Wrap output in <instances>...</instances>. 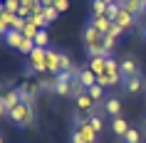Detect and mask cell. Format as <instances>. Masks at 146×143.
<instances>
[{
	"label": "cell",
	"instance_id": "7402d4cb",
	"mask_svg": "<svg viewBox=\"0 0 146 143\" xmlns=\"http://www.w3.org/2000/svg\"><path fill=\"white\" fill-rule=\"evenodd\" d=\"M35 45H37V47H50V35H47V30H40V32H37Z\"/></svg>",
	"mask_w": 146,
	"mask_h": 143
},
{
	"label": "cell",
	"instance_id": "277c9868",
	"mask_svg": "<svg viewBox=\"0 0 146 143\" xmlns=\"http://www.w3.org/2000/svg\"><path fill=\"white\" fill-rule=\"evenodd\" d=\"M60 49H47V74H52V76H57L62 72V67H60Z\"/></svg>",
	"mask_w": 146,
	"mask_h": 143
},
{
	"label": "cell",
	"instance_id": "cb8c5ba5",
	"mask_svg": "<svg viewBox=\"0 0 146 143\" xmlns=\"http://www.w3.org/2000/svg\"><path fill=\"white\" fill-rule=\"evenodd\" d=\"M72 64H74V62H72V57L62 52V54H60V67H62V72H67V69L72 67Z\"/></svg>",
	"mask_w": 146,
	"mask_h": 143
},
{
	"label": "cell",
	"instance_id": "f546056e",
	"mask_svg": "<svg viewBox=\"0 0 146 143\" xmlns=\"http://www.w3.org/2000/svg\"><path fill=\"white\" fill-rule=\"evenodd\" d=\"M141 37H144V42H146V27H141Z\"/></svg>",
	"mask_w": 146,
	"mask_h": 143
},
{
	"label": "cell",
	"instance_id": "30bf717a",
	"mask_svg": "<svg viewBox=\"0 0 146 143\" xmlns=\"http://www.w3.org/2000/svg\"><path fill=\"white\" fill-rule=\"evenodd\" d=\"M109 128H111V133L114 136H119V138H124V133L129 131V123H126V119L124 116H116V119H111V123H109Z\"/></svg>",
	"mask_w": 146,
	"mask_h": 143
},
{
	"label": "cell",
	"instance_id": "44dd1931",
	"mask_svg": "<svg viewBox=\"0 0 146 143\" xmlns=\"http://www.w3.org/2000/svg\"><path fill=\"white\" fill-rule=\"evenodd\" d=\"M37 32H40V27H37V25L25 22V27H23V35H25L27 40H35V37H37Z\"/></svg>",
	"mask_w": 146,
	"mask_h": 143
},
{
	"label": "cell",
	"instance_id": "484cf974",
	"mask_svg": "<svg viewBox=\"0 0 146 143\" xmlns=\"http://www.w3.org/2000/svg\"><path fill=\"white\" fill-rule=\"evenodd\" d=\"M116 42H119V37H114V35H104V47H107L109 52L116 47Z\"/></svg>",
	"mask_w": 146,
	"mask_h": 143
},
{
	"label": "cell",
	"instance_id": "ffe728a7",
	"mask_svg": "<svg viewBox=\"0 0 146 143\" xmlns=\"http://www.w3.org/2000/svg\"><path fill=\"white\" fill-rule=\"evenodd\" d=\"M89 126L99 133L102 128H104V119H102V113H92V116H89Z\"/></svg>",
	"mask_w": 146,
	"mask_h": 143
},
{
	"label": "cell",
	"instance_id": "d4e9b609",
	"mask_svg": "<svg viewBox=\"0 0 146 143\" xmlns=\"http://www.w3.org/2000/svg\"><path fill=\"white\" fill-rule=\"evenodd\" d=\"M52 8L62 15V13H67V10H69V0H54V5H52Z\"/></svg>",
	"mask_w": 146,
	"mask_h": 143
},
{
	"label": "cell",
	"instance_id": "9c48e42d",
	"mask_svg": "<svg viewBox=\"0 0 146 143\" xmlns=\"http://www.w3.org/2000/svg\"><path fill=\"white\" fill-rule=\"evenodd\" d=\"M107 59L109 57H89L87 59V67L92 69L97 76H102V74H107Z\"/></svg>",
	"mask_w": 146,
	"mask_h": 143
},
{
	"label": "cell",
	"instance_id": "8fae6325",
	"mask_svg": "<svg viewBox=\"0 0 146 143\" xmlns=\"http://www.w3.org/2000/svg\"><path fill=\"white\" fill-rule=\"evenodd\" d=\"M74 128H77L79 133H82V136L87 138V143H97V131H94V128L89 126V121H84V123H77Z\"/></svg>",
	"mask_w": 146,
	"mask_h": 143
},
{
	"label": "cell",
	"instance_id": "7c38bea8",
	"mask_svg": "<svg viewBox=\"0 0 146 143\" xmlns=\"http://www.w3.org/2000/svg\"><path fill=\"white\" fill-rule=\"evenodd\" d=\"M79 82H82V86H84V89H89V86H94V84H97V74H94L89 67H84V69H82V74H79Z\"/></svg>",
	"mask_w": 146,
	"mask_h": 143
},
{
	"label": "cell",
	"instance_id": "2e32d148",
	"mask_svg": "<svg viewBox=\"0 0 146 143\" xmlns=\"http://www.w3.org/2000/svg\"><path fill=\"white\" fill-rule=\"evenodd\" d=\"M121 141L124 143H141V131H139V128H129V131L124 133Z\"/></svg>",
	"mask_w": 146,
	"mask_h": 143
},
{
	"label": "cell",
	"instance_id": "f1b7e54d",
	"mask_svg": "<svg viewBox=\"0 0 146 143\" xmlns=\"http://www.w3.org/2000/svg\"><path fill=\"white\" fill-rule=\"evenodd\" d=\"M23 74L25 76H32V74H35V69H32L30 64H25V67H23Z\"/></svg>",
	"mask_w": 146,
	"mask_h": 143
},
{
	"label": "cell",
	"instance_id": "83f0119b",
	"mask_svg": "<svg viewBox=\"0 0 146 143\" xmlns=\"http://www.w3.org/2000/svg\"><path fill=\"white\" fill-rule=\"evenodd\" d=\"M69 141H72V143H87V138L79 133L77 128H72V133H69Z\"/></svg>",
	"mask_w": 146,
	"mask_h": 143
},
{
	"label": "cell",
	"instance_id": "d6986e66",
	"mask_svg": "<svg viewBox=\"0 0 146 143\" xmlns=\"http://www.w3.org/2000/svg\"><path fill=\"white\" fill-rule=\"evenodd\" d=\"M119 13H121V3H119V0H114V3H109V5H107V17H109V20H114Z\"/></svg>",
	"mask_w": 146,
	"mask_h": 143
},
{
	"label": "cell",
	"instance_id": "5b68a950",
	"mask_svg": "<svg viewBox=\"0 0 146 143\" xmlns=\"http://www.w3.org/2000/svg\"><path fill=\"white\" fill-rule=\"evenodd\" d=\"M17 91H20V99H23V104H30L32 106V101H35V94H37L40 91V86L37 84H20V86H17Z\"/></svg>",
	"mask_w": 146,
	"mask_h": 143
},
{
	"label": "cell",
	"instance_id": "603a6c76",
	"mask_svg": "<svg viewBox=\"0 0 146 143\" xmlns=\"http://www.w3.org/2000/svg\"><path fill=\"white\" fill-rule=\"evenodd\" d=\"M3 10H8V13L17 15V13H20V0H5V3H3Z\"/></svg>",
	"mask_w": 146,
	"mask_h": 143
},
{
	"label": "cell",
	"instance_id": "1f68e13d",
	"mask_svg": "<svg viewBox=\"0 0 146 143\" xmlns=\"http://www.w3.org/2000/svg\"><path fill=\"white\" fill-rule=\"evenodd\" d=\"M144 13H146V0H144Z\"/></svg>",
	"mask_w": 146,
	"mask_h": 143
},
{
	"label": "cell",
	"instance_id": "ba28073f",
	"mask_svg": "<svg viewBox=\"0 0 146 143\" xmlns=\"http://www.w3.org/2000/svg\"><path fill=\"white\" fill-rule=\"evenodd\" d=\"M119 67H121V76H124V82L126 79H131V76H136L139 74V64L131 57H126V59H121L119 62Z\"/></svg>",
	"mask_w": 146,
	"mask_h": 143
},
{
	"label": "cell",
	"instance_id": "6da1fadb",
	"mask_svg": "<svg viewBox=\"0 0 146 143\" xmlns=\"http://www.w3.org/2000/svg\"><path fill=\"white\" fill-rule=\"evenodd\" d=\"M15 126H20V128H30L32 123H35V109H32L30 104H20V106H15L13 111H10V116H8Z\"/></svg>",
	"mask_w": 146,
	"mask_h": 143
},
{
	"label": "cell",
	"instance_id": "7a4b0ae2",
	"mask_svg": "<svg viewBox=\"0 0 146 143\" xmlns=\"http://www.w3.org/2000/svg\"><path fill=\"white\" fill-rule=\"evenodd\" d=\"M3 42L8 45V49H15L17 52L25 42V35H23V30H10L8 35H3Z\"/></svg>",
	"mask_w": 146,
	"mask_h": 143
},
{
	"label": "cell",
	"instance_id": "4316f807",
	"mask_svg": "<svg viewBox=\"0 0 146 143\" xmlns=\"http://www.w3.org/2000/svg\"><path fill=\"white\" fill-rule=\"evenodd\" d=\"M57 17H60V13H57L54 8H45V20H47L50 25H52L54 20H57Z\"/></svg>",
	"mask_w": 146,
	"mask_h": 143
},
{
	"label": "cell",
	"instance_id": "4fadbf2b",
	"mask_svg": "<svg viewBox=\"0 0 146 143\" xmlns=\"http://www.w3.org/2000/svg\"><path fill=\"white\" fill-rule=\"evenodd\" d=\"M141 86H144V79H141V74H136V76H131V79H126V82H124V89L129 91V94H136Z\"/></svg>",
	"mask_w": 146,
	"mask_h": 143
},
{
	"label": "cell",
	"instance_id": "3957f363",
	"mask_svg": "<svg viewBox=\"0 0 146 143\" xmlns=\"http://www.w3.org/2000/svg\"><path fill=\"white\" fill-rule=\"evenodd\" d=\"M111 22H114L116 27H121L124 32H129L131 27H134V25H136V17H134V15H131V13H126V10L121 8V13H119V15H116L114 20H111Z\"/></svg>",
	"mask_w": 146,
	"mask_h": 143
},
{
	"label": "cell",
	"instance_id": "e0dca14e",
	"mask_svg": "<svg viewBox=\"0 0 146 143\" xmlns=\"http://www.w3.org/2000/svg\"><path fill=\"white\" fill-rule=\"evenodd\" d=\"M89 10H92V15H107V3L104 0H92Z\"/></svg>",
	"mask_w": 146,
	"mask_h": 143
},
{
	"label": "cell",
	"instance_id": "d6a6232c",
	"mask_svg": "<svg viewBox=\"0 0 146 143\" xmlns=\"http://www.w3.org/2000/svg\"><path fill=\"white\" fill-rule=\"evenodd\" d=\"M144 128H146V123H144Z\"/></svg>",
	"mask_w": 146,
	"mask_h": 143
},
{
	"label": "cell",
	"instance_id": "5bb4252c",
	"mask_svg": "<svg viewBox=\"0 0 146 143\" xmlns=\"http://www.w3.org/2000/svg\"><path fill=\"white\" fill-rule=\"evenodd\" d=\"M54 94H57V96H72V82H60V79H54Z\"/></svg>",
	"mask_w": 146,
	"mask_h": 143
},
{
	"label": "cell",
	"instance_id": "9a60e30c",
	"mask_svg": "<svg viewBox=\"0 0 146 143\" xmlns=\"http://www.w3.org/2000/svg\"><path fill=\"white\" fill-rule=\"evenodd\" d=\"M87 94H89V96H92L97 104H99V101H107V99H104V86H102V84H94V86H89V89H87Z\"/></svg>",
	"mask_w": 146,
	"mask_h": 143
},
{
	"label": "cell",
	"instance_id": "4dcf8cb0",
	"mask_svg": "<svg viewBox=\"0 0 146 143\" xmlns=\"http://www.w3.org/2000/svg\"><path fill=\"white\" fill-rule=\"evenodd\" d=\"M104 3H107V5H109V3H114V0H104Z\"/></svg>",
	"mask_w": 146,
	"mask_h": 143
},
{
	"label": "cell",
	"instance_id": "52a82bcc",
	"mask_svg": "<svg viewBox=\"0 0 146 143\" xmlns=\"http://www.w3.org/2000/svg\"><path fill=\"white\" fill-rule=\"evenodd\" d=\"M89 25H94L102 35H107V32L111 30V25H114V22H111L107 15H89Z\"/></svg>",
	"mask_w": 146,
	"mask_h": 143
},
{
	"label": "cell",
	"instance_id": "8992f818",
	"mask_svg": "<svg viewBox=\"0 0 146 143\" xmlns=\"http://www.w3.org/2000/svg\"><path fill=\"white\" fill-rule=\"evenodd\" d=\"M104 113L111 116V119L121 116V101H119V96H107V101H104Z\"/></svg>",
	"mask_w": 146,
	"mask_h": 143
},
{
	"label": "cell",
	"instance_id": "ac0fdd59",
	"mask_svg": "<svg viewBox=\"0 0 146 143\" xmlns=\"http://www.w3.org/2000/svg\"><path fill=\"white\" fill-rule=\"evenodd\" d=\"M37 86H40V91H45V94H54V76L52 79H40Z\"/></svg>",
	"mask_w": 146,
	"mask_h": 143
}]
</instances>
